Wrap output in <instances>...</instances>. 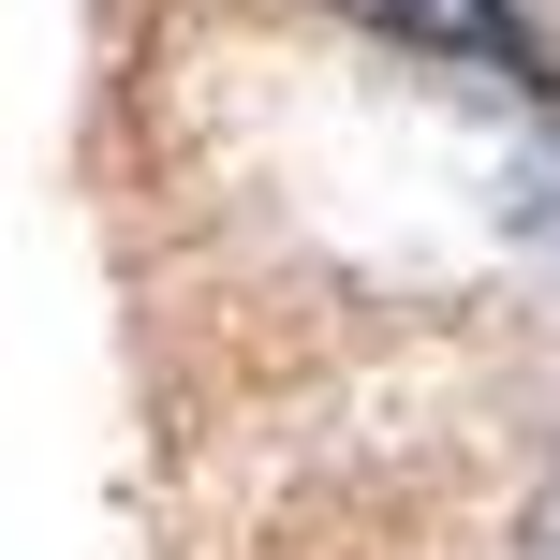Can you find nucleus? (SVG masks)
Segmentation results:
<instances>
[{
  "instance_id": "nucleus-1",
  "label": "nucleus",
  "mask_w": 560,
  "mask_h": 560,
  "mask_svg": "<svg viewBox=\"0 0 560 560\" xmlns=\"http://www.w3.org/2000/svg\"><path fill=\"white\" fill-rule=\"evenodd\" d=\"M339 15L413 45V59H457V74H532V15L516 0H339Z\"/></svg>"
},
{
  "instance_id": "nucleus-2",
  "label": "nucleus",
  "mask_w": 560,
  "mask_h": 560,
  "mask_svg": "<svg viewBox=\"0 0 560 560\" xmlns=\"http://www.w3.org/2000/svg\"><path fill=\"white\" fill-rule=\"evenodd\" d=\"M532 560H560V502H546V516H532Z\"/></svg>"
}]
</instances>
